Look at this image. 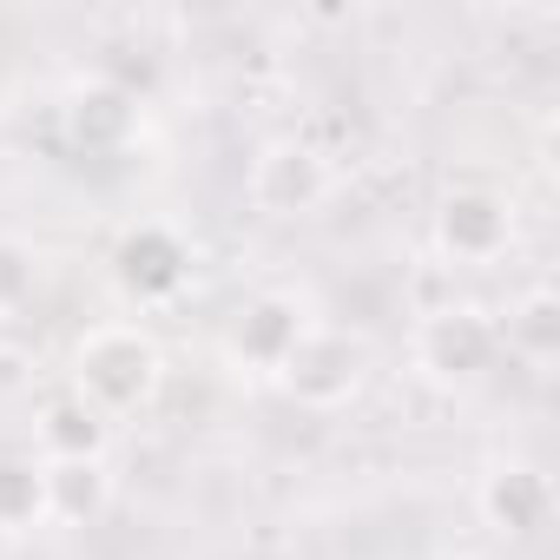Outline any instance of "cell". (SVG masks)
Wrapping results in <instances>:
<instances>
[{"mask_svg": "<svg viewBox=\"0 0 560 560\" xmlns=\"http://www.w3.org/2000/svg\"><path fill=\"white\" fill-rule=\"evenodd\" d=\"M324 191H330L324 152L304 145V139H277V145H264L257 165H250V205H257L264 218H304V211L324 205Z\"/></svg>", "mask_w": 560, "mask_h": 560, "instance_id": "cell-5", "label": "cell"}, {"mask_svg": "<svg viewBox=\"0 0 560 560\" xmlns=\"http://www.w3.org/2000/svg\"><path fill=\"white\" fill-rule=\"evenodd\" d=\"M494 350H501L494 324H488L481 311H468V304L429 311V317L416 324V363H422V376H435V383H475V376L494 363Z\"/></svg>", "mask_w": 560, "mask_h": 560, "instance_id": "cell-4", "label": "cell"}, {"mask_svg": "<svg viewBox=\"0 0 560 560\" xmlns=\"http://www.w3.org/2000/svg\"><path fill=\"white\" fill-rule=\"evenodd\" d=\"M508 231H514L508 198L488 191V185H462V191H448V198L435 205V244H442V257H455V264H488V257H501V250H508Z\"/></svg>", "mask_w": 560, "mask_h": 560, "instance_id": "cell-6", "label": "cell"}, {"mask_svg": "<svg viewBox=\"0 0 560 560\" xmlns=\"http://www.w3.org/2000/svg\"><path fill=\"white\" fill-rule=\"evenodd\" d=\"M40 488H47V521L60 527H86L113 501L106 462H40Z\"/></svg>", "mask_w": 560, "mask_h": 560, "instance_id": "cell-10", "label": "cell"}, {"mask_svg": "<svg viewBox=\"0 0 560 560\" xmlns=\"http://www.w3.org/2000/svg\"><path fill=\"white\" fill-rule=\"evenodd\" d=\"M475 501H481V521H488L494 534H508V540L540 534L547 514H553V488H547V475L527 468V462H501V468L481 481Z\"/></svg>", "mask_w": 560, "mask_h": 560, "instance_id": "cell-8", "label": "cell"}, {"mask_svg": "<svg viewBox=\"0 0 560 560\" xmlns=\"http://www.w3.org/2000/svg\"><path fill=\"white\" fill-rule=\"evenodd\" d=\"M494 337H501L514 357H527V363H553V357H560V298H553V291H527V298L508 311V324H494Z\"/></svg>", "mask_w": 560, "mask_h": 560, "instance_id": "cell-12", "label": "cell"}, {"mask_svg": "<svg viewBox=\"0 0 560 560\" xmlns=\"http://www.w3.org/2000/svg\"><path fill=\"white\" fill-rule=\"evenodd\" d=\"M304 330H311V311H304L291 291H257V298L237 311V324H231V357L277 376Z\"/></svg>", "mask_w": 560, "mask_h": 560, "instance_id": "cell-7", "label": "cell"}, {"mask_svg": "<svg viewBox=\"0 0 560 560\" xmlns=\"http://www.w3.org/2000/svg\"><path fill=\"white\" fill-rule=\"evenodd\" d=\"M34 291V250L21 237H0V311H14Z\"/></svg>", "mask_w": 560, "mask_h": 560, "instance_id": "cell-14", "label": "cell"}, {"mask_svg": "<svg viewBox=\"0 0 560 560\" xmlns=\"http://www.w3.org/2000/svg\"><path fill=\"white\" fill-rule=\"evenodd\" d=\"M277 383H284L304 409H337L363 383V343L330 330V324H311L298 337V350L284 357V370H277Z\"/></svg>", "mask_w": 560, "mask_h": 560, "instance_id": "cell-3", "label": "cell"}, {"mask_svg": "<svg viewBox=\"0 0 560 560\" xmlns=\"http://www.w3.org/2000/svg\"><path fill=\"white\" fill-rule=\"evenodd\" d=\"M132 126H139V100L119 80H86L67 100V132L80 152H119L132 139Z\"/></svg>", "mask_w": 560, "mask_h": 560, "instance_id": "cell-9", "label": "cell"}, {"mask_svg": "<svg viewBox=\"0 0 560 560\" xmlns=\"http://www.w3.org/2000/svg\"><path fill=\"white\" fill-rule=\"evenodd\" d=\"M159 376H165V357L145 330L132 324H106V330H86L80 350H73V396L93 402L106 422L113 416H132L159 396Z\"/></svg>", "mask_w": 560, "mask_h": 560, "instance_id": "cell-1", "label": "cell"}, {"mask_svg": "<svg viewBox=\"0 0 560 560\" xmlns=\"http://www.w3.org/2000/svg\"><path fill=\"white\" fill-rule=\"evenodd\" d=\"M106 435H113V422L93 402H80L73 389L40 409V455L47 462H100L106 455Z\"/></svg>", "mask_w": 560, "mask_h": 560, "instance_id": "cell-11", "label": "cell"}, {"mask_svg": "<svg viewBox=\"0 0 560 560\" xmlns=\"http://www.w3.org/2000/svg\"><path fill=\"white\" fill-rule=\"evenodd\" d=\"M185 277H191V244L172 224L139 218V224L119 231V244H113V284L132 304H145V311L152 304H172L185 291Z\"/></svg>", "mask_w": 560, "mask_h": 560, "instance_id": "cell-2", "label": "cell"}, {"mask_svg": "<svg viewBox=\"0 0 560 560\" xmlns=\"http://www.w3.org/2000/svg\"><path fill=\"white\" fill-rule=\"evenodd\" d=\"M47 521V488H40V462L27 455H0V527L21 534Z\"/></svg>", "mask_w": 560, "mask_h": 560, "instance_id": "cell-13", "label": "cell"}]
</instances>
